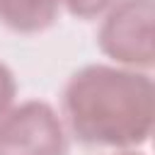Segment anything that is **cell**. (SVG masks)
Listing matches in <instances>:
<instances>
[{"mask_svg":"<svg viewBox=\"0 0 155 155\" xmlns=\"http://www.w3.org/2000/svg\"><path fill=\"white\" fill-rule=\"evenodd\" d=\"M61 119L73 138L92 148L133 150L150 140L155 90L148 70L114 63L78 68L61 92Z\"/></svg>","mask_w":155,"mask_h":155,"instance_id":"6da1fadb","label":"cell"},{"mask_svg":"<svg viewBox=\"0 0 155 155\" xmlns=\"http://www.w3.org/2000/svg\"><path fill=\"white\" fill-rule=\"evenodd\" d=\"M155 0H116L99 22L97 48L114 65L153 70L155 65Z\"/></svg>","mask_w":155,"mask_h":155,"instance_id":"7a4b0ae2","label":"cell"},{"mask_svg":"<svg viewBox=\"0 0 155 155\" xmlns=\"http://www.w3.org/2000/svg\"><path fill=\"white\" fill-rule=\"evenodd\" d=\"M70 133L44 99L12 104L0 116V155H68Z\"/></svg>","mask_w":155,"mask_h":155,"instance_id":"3957f363","label":"cell"},{"mask_svg":"<svg viewBox=\"0 0 155 155\" xmlns=\"http://www.w3.org/2000/svg\"><path fill=\"white\" fill-rule=\"evenodd\" d=\"M61 15V0H0V24L31 36L51 29Z\"/></svg>","mask_w":155,"mask_h":155,"instance_id":"277c9868","label":"cell"},{"mask_svg":"<svg viewBox=\"0 0 155 155\" xmlns=\"http://www.w3.org/2000/svg\"><path fill=\"white\" fill-rule=\"evenodd\" d=\"M116 0H61V7L78 19H97L102 17Z\"/></svg>","mask_w":155,"mask_h":155,"instance_id":"5b68a950","label":"cell"},{"mask_svg":"<svg viewBox=\"0 0 155 155\" xmlns=\"http://www.w3.org/2000/svg\"><path fill=\"white\" fill-rule=\"evenodd\" d=\"M15 97H17L15 73H12V68L5 61H0V116L15 104Z\"/></svg>","mask_w":155,"mask_h":155,"instance_id":"8992f818","label":"cell"},{"mask_svg":"<svg viewBox=\"0 0 155 155\" xmlns=\"http://www.w3.org/2000/svg\"><path fill=\"white\" fill-rule=\"evenodd\" d=\"M111 155H143V153H138V150L133 148V150H114Z\"/></svg>","mask_w":155,"mask_h":155,"instance_id":"52a82bcc","label":"cell"}]
</instances>
